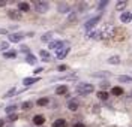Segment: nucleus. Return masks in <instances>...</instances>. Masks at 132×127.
I'll return each instance as SVG.
<instances>
[{"label":"nucleus","mask_w":132,"mask_h":127,"mask_svg":"<svg viewBox=\"0 0 132 127\" xmlns=\"http://www.w3.org/2000/svg\"><path fill=\"white\" fill-rule=\"evenodd\" d=\"M114 32H116V28L113 25H110V24L104 25L98 33V41H101V39H111L114 36Z\"/></svg>","instance_id":"obj_1"},{"label":"nucleus","mask_w":132,"mask_h":127,"mask_svg":"<svg viewBox=\"0 0 132 127\" xmlns=\"http://www.w3.org/2000/svg\"><path fill=\"white\" fill-rule=\"evenodd\" d=\"M75 90H77V93L78 94H89V93H93V91H95V87H93L92 84L80 82V84H77Z\"/></svg>","instance_id":"obj_2"},{"label":"nucleus","mask_w":132,"mask_h":127,"mask_svg":"<svg viewBox=\"0 0 132 127\" xmlns=\"http://www.w3.org/2000/svg\"><path fill=\"white\" fill-rule=\"evenodd\" d=\"M33 5H35V9H36L39 14H45V12L48 11V2H41V0H38V2H35Z\"/></svg>","instance_id":"obj_3"},{"label":"nucleus","mask_w":132,"mask_h":127,"mask_svg":"<svg viewBox=\"0 0 132 127\" xmlns=\"http://www.w3.org/2000/svg\"><path fill=\"white\" fill-rule=\"evenodd\" d=\"M68 43L63 42V41H51V42L48 43V50L51 51H59V50H62L63 46H66Z\"/></svg>","instance_id":"obj_4"},{"label":"nucleus","mask_w":132,"mask_h":127,"mask_svg":"<svg viewBox=\"0 0 132 127\" xmlns=\"http://www.w3.org/2000/svg\"><path fill=\"white\" fill-rule=\"evenodd\" d=\"M69 51H71V46L69 45H66V46H63L62 50L57 51V54H56V57H57L59 60H63L68 57V54H69Z\"/></svg>","instance_id":"obj_5"},{"label":"nucleus","mask_w":132,"mask_h":127,"mask_svg":"<svg viewBox=\"0 0 132 127\" xmlns=\"http://www.w3.org/2000/svg\"><path fill=\"white\" fill-rule=\"evenodd\" d=\"M8 37H9V41H11V42L18 43V42H21V41L26 37V34H23V33H9Z\"/></svg>","instance_id":"obj_6"},{"label":"nucleus","mask_w":132,"mask_h":127,"mask_svg":"<svg viewBox=\"0 0 132 127\" xmlns=\"http://www.w3.org/2000/svg\"><path fill=\"white\" fill-rule=\"evenodd\" d=\"M101 19V15H96V17H93V18H90L89 21H86V24H84V27L86 28H89V30H93V27L98 24V21Z\"/></svg>","instance_id":"obj_7"},{"label":"nucleus","mask_w":132,"mask_h":127,"mask_svg":"<svg viewBox=\"0 0 132 127\" xmlns=\"http://www.w3.org/2000/svg\"><path fill=\"white\" fill-rule=\"evenodd\" d=\"M8 17L11 19H14V21H18L20 18H21V12L18 11V9H9L8 11Z\"/></svg>","instance_id":"obj_8"},{"label":"nucleus","mask_w":132,"mask_h":127,"mask_svg":"<svg viewBox=\"0 0 132 127\" xmlns=\"http://www.w3.org/2000/svg\"><path fill=\"white\" fill-rule=\"evenodd\" d=\"M57 11L60 14H69L71 12V8H69V5L68 3H63V2H60L57 5Z\"/></svg>","instance_id":"obj_9"},{"label":"nucleus","mask_w":132,"mask_h":127,"mask_svg":"<svg viewBox=\"0 0 132 127\" xmlns=\"http://www.w3.org/2000/svg\"><path fill=\"white\" fill-rule=\"evenodd\" d=\"M68 109L72 111V112H75V111H78V106H80V103H78V100L77 99H71V100L68 102Z\"/></svg>","instance_id":"obj_10"},{"label":"nucleus","mask_w":132,"mask_h":127,"mask_svg":"<svg viewBox=\"0 0 132 127\" xmlns=\"http://www.w3.org/2000/svg\"><path fill=\"white\" fill-rule=\"evenodd\" d=\"M132 19V14L131 12H123L122 15H120V21L122 23H129Z\"/></svg>","instance_id":"obj_11"},{"label":"nucleus","mask_w":132,"mask_h":127,"mask_svg":"<svg viewBox=\"0 0 132 127\" xmlns=\"http://www.w3.org/2000/svg\"><path fill=\"white\" fill-rule=\"evenodd\" d=\"M33 123H35L36 126H42V124L45 123V118H44L42 115H35V118H33Z\"/></svg>","instance_id":"obj_12"},{"label":"nucleus","mask_w":132,"mask_h":127,"mask_svg":"<svg viewBox=\"0 0 132 127\" xmlns=\"http://www.w3.org/2000/svg\"><path fill=\"white\" fill-rule=\"evenodd\" d=\"M38 81H39V78H24V79H23V84L32 85V84H35V82H38Z\"/></svg>","instance_id":"obj_13"},{"label":"nucleus","mask_w":132,"mask_h":127,"mask_svg":"<svg viewBox=\"0 0 132 127\" xmlns=\"http://www.w3.org/2000/svg\"><path fill=\"white\" fill-rule=\"evenodd\" d=\"M26 61L29 63V64H36V61H38V58L33 55V54H27L26 55Z\"/></svg>","instance_id":"obj_14"},{"label":"nucleus","mask_w":132,"mask_h":127,"mask_svg":"<svg viewBox=\"0 0 132 127\" xmlns=\"http://www.w3.org/2000/svg\"><path fill=\"white\" fill-rule=\"evenodd\" d=\"M18 9L23 11V12H27V11L30 9V6H29V3H26V2H20V3H18Z\"/></svg>","instance_id":"obj_15"},{"label":"nucleus","mask_w":132,"mask_h":127,"mask_svg":"<svg viewBox=\"0 0 132 127\" xmlns=\"http://www.w3.org/2000/svg\"><path fill=\"white\" fill-rule=\"evenodd\" d=\"M53 34H54V33H51V32L45 33V34L41 37V41H42V42H48V43H50V42H51V39H53Z\"/></svg>","instance_id":"obj_16"},{"label":"nucleus","mask_w":132,"mask_h":127,"mask_svg":"<svg viewBox=\"0 0 132 127\" xmlns=\"http://www.w3.org/2000/svg\"><path fill=\"white\" fill-rule=\"evenodd\" d=\"M3 57H5V58H15L16 52L15 51H5V52H3Z\"/></svg>","instance_id":"obj_17"},{"label":"nucleus","mask_w":132,"mask_h":127,"mask_svg":"<svg viewBox=\"0 0 132 127\" xmlns=\"http://www.w3.org/2000/svg\"><path fill=\"white\" fill-rule=\"evenodd\" d=\"M56 93L57 94H66L68 93V87H66V85H59L57 88H56Z\"/></svg>","instance_id":"obj_18"},{"label":"nucleus","mask_w":132,"mask_h":127,"mask_svg":"<svg viewBox=\"0 0 132 127\" xmlns=\"http://www.w3.org/2000/svg\"><path fill=\"white\" fill-rule=\"evenodd\" d=\"M53 127H66V121L65 120H56L54 123H53Z\"/></svg>","instance_id":"obj_19"},{"label":"nucleus","mask_w":132,"mask_h":127,"mask_svg":"<svg viewBox=\"0 0 132 127\" xmlns=\"http://www.w3.org/2000/svg\"><path fill=\"white\" fill-rule=\"evenodd\" d=\"M39 57H42V60H45V61H48V60H50V54H48V51L41 50V51H39Z\"/></svg>","instance_id":"obj_20"},{"label":"nucleus","mask_w":132,"mask_h":127,"mask_svg":"<svg viewBox=\"0 0 132 127\" xmlns=\"http://www.w3.org/2000/svg\"><path fill=\"white\" fill-rule=\"evenodd\" d=\"M126 6H128V2H117V5H116V9H117V11H123Z\"/></svg>","instance_id":"obj_21"},{"label":"nucleus","mask_w":132,"mask_h":127,"mask_svg":"<svg viewBox=\"0 0 132 127\" xmlns=\"http://www.w3.org/2000/svg\"><path fill=\"white\" fill-rule=\"evenodd\" d=\"M111 91H113L114 96H120V94H123V88H122V87H113Z\"/></svg>","instance_id":"obj_22"},{"label":"nucleus","mask_w":132,"mask_h":127,"mask_svg":"<svg viewBox=\"0 0 132 127\" xmlns=\"http://www.w3.org/2000/svg\"><path fill=\"white\" fill-rule=\"evenodd\" d=\"M77 18H78V15H77L75 12H69V15H68V21H69V23H75Z\"/></svg>","instance_id":"obj_23"},{"label":"nucleus","mask_w":132,"mask_h":127,"mask_svg":"<svg viewBox=\"0 0 132 127\" xmlns=\"http://www.w3.org/2000/svg\"><path fill=\"white\" fill-rule=\"evenodd\" d=\"M119 81H122V82H132V76L120 75V76H119Z\"/></svg>","instance_id":"obj_24"},{"label":"nucleus","mask_w":132,"mask_h":127,"mask_svg":"<svg viewBox=\"0 0 132 127\" xmlns=\"http://www.w3.org/2000/svg\"><path fill=\"white\" fill-rule=\"evenodd\" d=\"M16 108H18V105H11V106H8V108L5 109V112L11 115V114H14V111H16Z\"/></svg>","instance_id":"obj_25"},{"label":"nucleus","mask_w":132,"mask_h":127,"mask_svg":"<svg viewBox=\"0 0 132 127\" xmlns=\"http://www.w3.org/2000/svg\"><path fill=\"white\" fill-rule=\"evenodd\" d=\"M8 48H9V43L6 42V41H2V42H0V51L5 52V51H8Z\"/></svg>","instance_id":"obj_26"},{"label":"nucleus","mask_w":132,"mask_h":127,"mask_svg":"<svg viewBox=\"0 0 132 127\" xmlns=\"http://www.w3.org/2000/svg\"><path fill=\"white\" fill-rule=\"evenodd\" d=\"M48 102H50V100L47 99V97H42V99H39V100L36 102V105H38V106H45Z\"/></svg>","instance_id":"obj_27"},{"label":"nucleus","mask_w":132,"mask_h":127,"mask_svg":"<svg viewBox=\"0 0 132 127\" xmlns=\"http://www.w3.org/2000/svg\"><path fill=\"white\" fill-rule=\"evenodd\" d=\"M92 76H111L110 72H95V73H92Z\"/></svg>","instance_id":"obj_28"},{"label":"nucleus","mask_w":132,"mask_h":127,"mask_svg":"<svg viewBox=\"0 0 132 127\" xmlns=\"http://www.w3.org/2000/svg\"><path fill=\"white\" fill-rule=\"evenodd\" d=\"M108 63L110 64H119L120 63V58L119 57H111V58H108Z\"/></svg>","instance_id":"obj_29"},{"label":"nucleus","mask_w":132,"mask_h":127,"mask_svg":"<svg viewBox=\"0 0 132 127\" xmlns=\"http://www.w3.org/2000/svg\"><path fill=\"white\" fill-rule=\"evenodd\" d=\"M98 97L101 99V100H107V99H108V93H105V91H101V93H98Z\"/></svg>","instance_id":"obj_30"},{"label":"nucleus","mask_w":132,"mask_h":127,"mask_svg":"<svg viewBox=\"0 0 132 127\" xmlns=\"http://www.w3.org/2000/svg\"><path fill=\"white\" fill-rule=\"evenodd\" d=\"M15 94H16V88H12L9 93L5 94V99H9V97H12V96H15Z\"/></svg>","instance_id":"obj_31"},{"label":"nucleus","mask_w":132,"mask_h":127,"mask_svg":"<svg viewBox=\"0 0 132 127\" xmlns=\"http://www.w3.org/2000/svg\"><path fill=\"white\" fill-rule=\"evenodd\" d=\"M33 105H32V102H24V103H23V105H21V108H23V109L24 111H27V109H30V108H32Z\"/></svg>","instance_id":"obj_32"},{"label":"nucleus","mask_w":132,"mask_h":127,"mask_svg":"<svg viewBox=\"0 0 132 127\" xmlns=\"http://www.w3.org/2000/svg\"><path fill=\"white\" fill-rule=\"evenodd\" d=\"M107 5H108L107 0H105V2H99V9H104L105 6H107Z\"/></svg>","instance_id":"obj_33"},{"label":"nucleus","mask_w":132,"mask_h":127,"mask_svg":"<svg viewBox=\"0 0 132 127\" xmlns=\"http://www.w3.org/2000/svg\"><path fill=\"white\" fill-rule=\"evenodd\" d=\"M16 118H18V115H16V114H11V115H9V120H11V121H15Z\"/></svg>","instance_id":"obj_34"},{"label":"nucleus","mask_w":132,"mask_h":127,"mask_svg":"<svg viewBox=\"0 0 132 127\" xmlns=\"http://www.w3.org/2000/svg\"><path fill=\"white\" fill-rule=\"evenodd\" d=\"M59 70H60V72H65V70H68V67H66V66H59Z\"/></svg>","instance_id":"obj_35"},{"label":"nucleus","mask_w":132,"mask_h":127,"mask_svg":"<svg viewBox=\"0 0 132 127\" xmlns=\"http://www.w3.org/2000/svg\"><path fill=\"white\" fill-rule=\"evenodd\" d=\"M6 33H9L6 28H0V34H6Z\"/></svg>","instance_id":"obj_36"},{"label":"nucleus","mask_w":132,"mask_h":127,"mask_svg":"<svg viewBox=\"0 0 132 127\" xmlns=\"http://www.w3.org/2000/svg\"><path fill=\"white\" fill-rule=\"evenodd\" d=\"M74 127H84V124H81V123H77V124H74Z\"/></svg>","instance_id":"obj_37"},{"label":"nucleus","mask_w":132,"mask_h":127,"mask_svg":"<svg viewBox=\"0 0 132 127\" xmlns=\"http://www.w3.org/2000/svg\"><path fill=\"white\" fill-rule=\"evenodd\" d=\"M39 72H42V67H38V69H35V73H39Z\"/></svg>","instance_id":"obj_38"},{"label":"nucleus","mask_w":132,"mask_h":127,"mask_svg":"<svg viewBox=\"0 0 132 127\" xmlns=\"http://www.w3.org/2000/svg\"><path fill=\"white\" fill-rule=\"evenodd\" d=\"M5 126V120H0V127H3Z\"/></svg>","instance_id":"obj_39"},{"label":"nucleus","mask_w":132,"mask_h":127,"mask_svg":"<svg viewBox=\"0 0 132 127\" xmlns=\"http://www.w3.org/2000/svg\"><path fill=\"white\" fill-rule=\"evenodd\" d=\"M5 5H6V2H3V0H2V2H0V6H5Z\"/></svg>","instance_id":"obj_40"},{"label":"nucleus","mask_w":132,"mask_h":127,"mask_svg":"<svg viewBox=\"0 0 132 127\" xmlns=\"http://www.w3.org/2000/svg\"><path fill=\"white\" fill-rule=\"evenodd\" d=\"M131 96H132V91H131Z\"/></svg>","instance_id":"obj_41"}]
</instances>
